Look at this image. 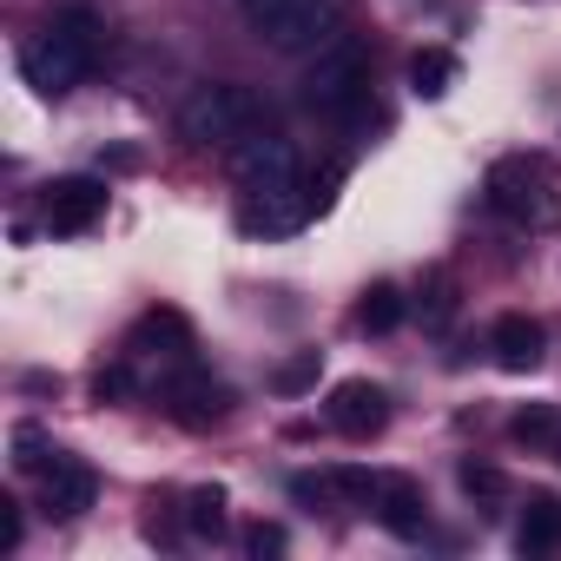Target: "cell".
<instances>
[{
  "mask_svg": "<svg viewBox=\"0 0 561 561\" xmlns=\"http://www.w3.org/2000/svg\"><path fill=\"white\" fill-rule=\"evenodd\" d=\"M462 489H469V495H482V502H502V495H508L502 469H489V462H462Z\"/></svg>",
  "mask_w": 561,
  "mask_h": 561,
  "instance_id": "20",
  "label": "cell"
},
{
  "mask_svg": "<svg viewBox=\"0 0 561 561\" xmlns=\"http://www.w3.org/2000/svg\"><path fill=\"white\" fill-rule=\"evenodd\" d=\"M126 351H133V357H165V364H185V357H192V324H185L179 311H146V318L133 324Z\"/></svg>",
  "mask_w": 561,
  "mask_h": 561,
  "instance_id": "12",
  "label": "cell"
},
{
  "mask_svg": "<svg viewBox=\"0 0 561 561\" xmlns=\"http://www.w3.org/2000/svg\"><path fill=\"white\" fill-rule=\"evenodd\" d=\"M179 133H185L192 146L238 152L244 139L264 133V100H257L251 87H238V80H205V87L185 93V106H179Z\"/></svg>",
  "mask_w": 561,
  "mask_h": 561,
  "instance_id": "3",
  "label": "cell"
},
{
  "mask_svg": "<svg viewBox=\"0 0 561 561\" xmlns=\"http://www.w3.org/2000/svg\"><path fill=\"white\" fill-rule=\"evenodd\" d=\"M489 351H495V364H502L508 377H528V370H541V357H548V331H541L535 318L508 311V318L489 331Z\"/></svg>",
  "mask_w": 561,
  "mask_h": 561,
  "instance_id": "9",
  "label": "cell"
},
{
  "mask_svg": "<svg viewBox=\"0 0 561 561\" xmlns=\"http://www.w3.org/2000/svg\"><path fill=\"white\" fill-rule=\"evenodd\" d=\"M165 403H172V416H179L185 430H211V423L231 416V390L211 383V377H179V383L165 390Z\"/></svg>",
  "mask_w": 561,
  "mask_h": 561,
  "instance_id": "13",
  "label": "cell"
},
{
  "mask_svg": "<svg viewBox=\"0 0 561 561\" xmlns=\"http://www.w3.org/2000/svg\"><path fill=\"white\" fill-rule=\"evenodd\" d=\"M100 211H106V185H100V179H87V172L54 179V185L41 192V218H47V231H60V238H73V231L100 225Z\"/></svg>",
  "mask_w": 561,
  "mask_h": 561,
  "instance_id": "7",
  "label": "cell"
},
{
  "mask_svg": "<svg viewBox=\"0 0 561 561\" xmlns=\"http://www.w3.org/2000/svg\"><path fill=\"white\" fill-rule=\"evenodd\" d=\"M0 548H21V502H0Z\"/></svg>",
  "mask_w": 561,
  "mask_h": 561,
  "instance_id": "24",
  "label": "cell"
},
{
  "mask_svg": "<svg viewBox=\"0 0 561 561\" xmlns=\"http://www.w3.org/2000/svg\"><path fill=\"white\" fill-rule=\"evenodd\" d=\"M238 192H244V205H238L244 231H271V238L277 231H298L324 205V192L305 179L298 146L291 139H271V133H257V139L238 146Z\"/></svg>",
  "mask_w": 561,
  "mask_h": 561,
  "instance_id": "1",
  "label": "cell"
},
{
  "mask_svg": "<svg viewBox=\"0 0 561 561\" xmlns=\"http://www.w3.org/2000/svg\"><path fill=\"white\" fill-rule=\"evenodd\" d=\"M482 192L522 231H554L561 225V172H554L548 152H508V159H495L489 179H482Z\"/></svg>",
  "mask_w": 561,
  "mask_h": 561,
  "instance_id": "2",
  "label": "cell"
},
{
  "mask_svg": "<svg viewBox=\"0 0 561 561\" xmlns=\"http://www.w3.org/2000/svg\"><path fill=\"white\" fill-rule=\"evenodd\" d=\"M93 54H100L93 14H60L54 27H41V34L21 47V73H27V87H34V93L60 100V93H73V87L87 80Z\"/></svg>",
  "mask_w": 561,
  "mask_h": 561,
  "instance_id": "4",
  "label": "cell"
},
{
  "mask_svg": "<svg viewBox=\"0 0 561 561\" xmlns=\"http://www.w3.org/2000/svg\"><path fill=\"white\" fill-rule=\"evenodd\" d=\"M370 515H377V522H383L390 535H403V541H416V535L430 528V515H423V489H416L410 476H377Z\"/></svg>",
  "mask_w": 561,
  "mask_h": 561,
  "instance_id": "11",
  "label": "cell"
},
{
  "mask_svg": "<svg viewBox=\"0 0 561 561\" xmlns=\"http://www.w3.org/2000/svg\"><path fill=\"white\" fill-rule=\"evenodd\" d=\"M244 548L251 554H285V528H277V522H251L244 528Z\"/></svg>",
  "mask_w": 561,
  "mask_h": 561,
  "instance_id": "21",
  "label": "cell"
},
{
  "mask_svg": "<svg viewBox=\"0 0 561 561\" xmlns=\"http://www.w3.org/2000/svg\"><path fill=\"white\" fill-rule=\"evenodd\" d=\"M364 100H370V60H364V47L357 41L318 47L311 73H305V106L324 113V119H357Z\"/></svg>",
  "mask_w": 561,
  "mask_h": 561,
  "instance_id": "5",
  "label": "cell"
},
{
  "mask_svg": "<svg viewBox=\"0 0 561 561\" xmlns=\"http://www.w3.org/2000/svg\"><path fill=\"white\" fill-rule=\"evenodd\" d=\"M318 377V357H298V364H285V370H277V390H305Z\"/></svg>",
  "mask_w": 561,
  "mask_h": 561,
  "instance_id": "23",
  "label": "cell"
},
{
  "mask_svg": "<svg viewBox=\"0 0 561 561\" xmlns=\"http://www.w3.org/2000/svg\"><path fill=\"white\" fill-rule=\"evenodd\" d=\"M324 416H331V430H337V436H351V443H370V436L390 423V397H383V383H364V377H351V383H337V390H331Z\"/></svg>",
  "mask_w": 561,
  "mask_h": 561,
  "instance_id": "8",
  "label": "cell"
},
{
  "mask_svg": "<svg viewBox=\"0 0 561 561\" xmlns=\"http://www.w3.org/2000/svg\"><path fill=\"white\" fill-rule=\"evenodd\" d=\"M410 87H416V100H443V93L456 87V54L423 47V54L410 60Z\"/></svg>",
  "mask_w": 561,
  "mask_h": 561,
  "instance_id": "15",
  "label": "cell"
},
{
  "mask_svg": "<svg viewBox=\"0 0 561 561\" xmlns=\"http://www.w3.org/2000/svg\"><path fill=\"white\" fill-rule=\"evenodd\" d=\"M515 548L522 554H554L561 548V502L554 495H528V515L515 528Z\"/></svg>",
  "mask_w": 561,
  "mask_h": 561,
  "instance_id": "14",
  "label": "cell"
},
{
  "mask_svg": "<svg viewBox=\"0 0 561 561\" xmlns=\"http://www.w3.org/2000/svg\"><path fill=\"white\" fill-rule=\"evenodd\" d=\"M554 456H561V430H554Z\"/></svg>",
  "mask_w": 561,
  "mask_h": 561,
  "instance_id": "25",
  "label": "cell"
},
{
  "mask_svg": "<svg viewBox=\"0 0 561 561\" xmlns=\"http://www.w3.org/2000/svg\"><path fill=\"white\" fill-rule=\"evenodd\" d=\"M449 311H456V285H449V277H443V271H436V277H430V318L443 324Z\"/></svg>",
  "mask_w": 561,
  "mask_h": 561,
  "instance_id": "22",
  "label": "cell"
},
{
  "mask_svg": "<svg viewBox=\"0 0 561 561\" xmlns=\"http://www.w3.org/2000/svg\"><path fill=\"white\" fill-rule=\"evenodd\" d=\"M54 456H60V449H47L41 430H14V469H21V476H47Z\"/></svg>",
  "mask_w": 561,
  "mask_h": 561,
  "instance_id": "18",
  "label": "cell"
},
{
  "mask_svg": "<svg viewBox=\"0 0 561 561\" xmlns=\"http://www.w3.org/2000/svg\"><path fill=\"white\" fill-rule=\"evenodd\" d=\"M238 14L277 54H311L331 34V0H238Z\"/></svg>",
  "mask_w": 561,
  "mask_h": 561,
  "instance_id": "6",
  "label": "cell"
},
{
  "mask_svg": "<svg viewBox=\"0 0 561 561\" xmlns=\"http://www.w3.org/2000/svg\"><path fill=\"white\" fill-rule=\"evenodd\" d=\"M185 528L218 541V535H225V489H192V495H185Z\"/></svg>",
  "mask_w": 561,
  "mask_h": 561,
  "instance_id": "17",
  "label": "cell"
},
{
  "mask_svg": "<svg viewBox=\"0 0 561 561\" xmlns=\"http://www.w3.org/2000/svg\"><path fill=\"white\" fill-rule=\"evenodd\" d=\"M93 489H100L93 469H87L80 456H67V449H60V456L47 462V476H41V495H47V515H54V522H73L80 508H93Z\"/></svg>",
  "mask_w": 561,
  "mask_h": 561,
  "instance_id": "10",
  "label": "cell"
},
{
  "mask_svg": "<svg viewBox=\"0 0 561 561\" xmlns=\"http://www.w3.org/2000/svg\"><path fill=\"white\" fill-rule=\"evenodd\" d=\"M508 430H515V443H554L561 416H554V410H522V416H515Z\"/></svg>",
  "mask_w": 561,
  "mask_h": 561,
  "instance_id": "19",
  "label": "cell"
},
{
  "mask_svg": "<svg viewBox=\"0 0 561 561\" xmlns=\"http://www.w3.org/2000/svg\"><path fill=\"white\" fill-rule=\"evenodd\" d=\"M357 324H364V331H397V324H403V291H397V285H370L364 305H357Z\"/></svg>",
  "mask_w": 561,
  "mask_h": 561,
  "instance_id": "16",
  "label": "cell"
}]
</instances>
